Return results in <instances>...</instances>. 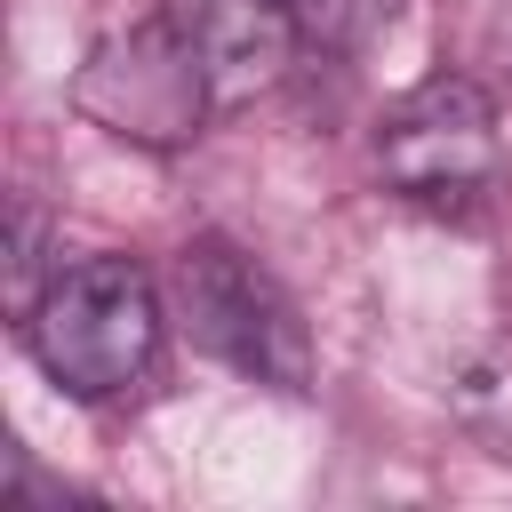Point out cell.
I'll use <instances>...</instances> for the list:
<instances>
[{"label":"cell","mask_w":512,"mask_h":512,"mask_svg":"<svg viewBox=\"0 0 512 512\" xmlns=\"http://www.w3.org/2000/svg\"><path fill=\"white\" fill-rule=\"evenodd\" d=\"M24 344L72 400H112L160 352V288L128 256H80L32 296Z\"/></svg>","instance_id":"obj_2"},{"label":"cell","mask_w":512,"mask_h":512,"mask_svg":"<svg viewBox=\"0 0 512 512\" xmlns=\"http://www.w3.org/2000/svg\"><path fill=\"white\" fill-rule=\"evenodd\" d=\"M176 312H184L192 344L216 352L224 368H240V376H256L272 392H304L312 384V336H304L288 288L256 256H240L232 240L200 232L176 256Z\"/></svg>","instance_id":"obj_3"},{"label":"cell","mask_w":512,"mask_h":512,"mask_svg":"<svg viewBox=\"0 0 512 512\" xmlns=\"http://www.w3.org/2000/svg\"><path fill=\"white\" fill-rule=\"evenodd\" d=\"M376 168L408 208H432L448 224H480L512 192V144L504 112L480 80L432 72L376 120Z\"/></svg>","instance_id":"obj_1"},{"label":"cell","mask_w":512,"mask_h":512,"mask_svg":"<svg viewBox=\"0 0 512 512\" xmlns=\"http://www.w3.org/2000/svg\"><path fill=\"white\" fill-rule=\"evenodd\" d=\"M72 96H80L88 120H104L112 136H136V144H184V136L200 128V112L216 104L208 64H200V48L176 32L168 8H160L152 24L112 32V40L80 64Z\"/></svg>","instance_id":"obj_4"},{"label":"cell","mask_w":512,"mask_h":512,"mask_svg":"<svg viewBox=\"0 0 512 512\" xmlns=\"http://www.w3.org/2000/svg\"><path fill=\"white\" fill-rule=\"evenodd\" d=\"M168 16H176V32L200 48L216 104L264 96V88L288 72L296 40H304L296 0H168Z\"/></svg>","instance_id":"obj_5"},{"label":"cell","mask_w":512,"mask_h":512,"mask_svg":"<svg viewBox=\"0 0 512 512\" xmlns=\"http://www.w3.org/2000/svg\"><path fill=\"white\" fill-rule=\"evenodd\" d=\"M392 8L400 0H296V24L320 48H360V40H376L392 24Z\"/></svg>","instance_id":"obj_6"}]
</instances>
